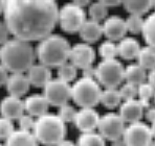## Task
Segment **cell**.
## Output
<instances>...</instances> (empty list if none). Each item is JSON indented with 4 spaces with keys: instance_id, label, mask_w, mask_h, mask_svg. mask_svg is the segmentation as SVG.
Masks as SVG:
<instances>
[{
    "instance_id": "cell-1",
    "label": "cell",
    "mask_w": 155,
    "mask_h": 146,
    "mask_svg": "<svg viewBox=\"0 0 155 146\" xmlns=\"http://www.w3.org/2000/svg\"><path fill=\"white\" fill-rule=\"evenodd\" d=\"M58 4L54 0H8L2 15L10 35L31 43L51 35L58 23Z\"/></svg>"
},
{
    "instance_id": "cell-2",
    "label": "cell",
    "mask_w": 155,
    "mask_h": 146,
    "mask_svg": "<svg viewBox=\"0 0 155 146\" xmlns=\"http://www.w3.org/2000/svg\"><path fill=\"white\" fill-rule=\"evenodd\" d=\"M35 58L36 51L28 42L12 39L0 47V64L11 74L27 72Z\"/></svg>"
},
{
    "instance_id": "cell-3",
    "label": "cell",
    "mask_w": 155,
    "mask_h": 146,
    "mask_svg": "<svg viewBox=\"0 0 155 146\" xmlns=\"http://www.w3.org/2000/svg\"><path fill=\"white\" fill-rule=\"evenodd\" d=\"M70 48L69 42L64 36L51 33L40 41L36 49V58L40 62L39 64L49 69L58 68L69 60Z\"/></svg>"
},
{
    "instance_id": "cell-4",
    "label": "cell",
    "mask_w": 155,
    "mask_h": 146,
    "mask_svg": "<svg viewBox=\"0 0 155 146\" xmlns=\"http://www.w3.org/2000/svg\"><path fill=\"white\" fill-rule=\"evenodd\" d=\"M31 133L38 143L44 146H56L61 141L65 140L67 127L58 115L46 113L36 118L35 126Z\"/></svg>"
},
{
    "instance_id": "cell-5",
    "label": "cell",
    "mask_w": 155,
    "mask_h": 146,
    "mask_svg": "<svg viewBox=\"0 0 155 146\" xmlns=\"http://www.w3.org/2000/svg\"><path fill=\"white\" fill-rule=\"evenodd\" d=\"M102 91L94 78L82 77L71 86V99L81 109L94 108L100 102Z\"/></svg>"
},
{
    "instance_id": "cell-6",
    "label": "cell",
    "mask_w": 155,
    "mask_h": 146,
    "mask_svg": "<svg viewBox=\"0 0 155 146\" xmlns=\"http://www.w3.org/2000/svg\"><path fill=\"white\" fill-rule=\"evenodd\" d=\"M125 68L116 59L103 60L95 67V81L105 89H116L124 81Z\"/></svg>"
},
{
    "instance_id": "cell-7",
    "label": "cell",
    "mask_w": 155,
    "mask_h": 146,
    "mask_svg": "<svg viewBox=\"0 0 155 146\" xmlns=\"http://www.w3.org/2000/svg\"><path fill=\"white\" fill-rule=\"evenodd\" d=\"M86 20L87 19L84 8L77 5L74 1L65 3L62 8H59L58 23L61 29L67 33H79Z\"/></svg>"
},
{
    "instance_id": "cell-8",
    "label": "cell",
    "mask_w": 155,
    "mask_h": 146,
    "mask_svg": "<svg viewBox=\"0 0 155 146\" xmlns=\"http://www.w3.org/2000/svg\"><path fill=\"white\" fill-rule=\"evenodd\" d=\"M42 95L49 106L60 108L71 98V86L59 78H51L43 88Z\"/></svg>"
},
{
    "instance_id": "cell-9",
    "label": "cell",
    "mask_w": 155,
    "mask_h": 146,
    "mask_svg": "<svg viewBox=\"0 0 155 146\" xmlns=\"http://www.w3.org/2000/svg\"><path fill=\"white\" fill-rule=\"evenodd\" d=\"M125 122L116 113H107L104 116L100 117L97 124L99 134L109 141H115L123 137L125 131Z\"/></svg>"
},
{
    "instance_id": "cell-10",
    "label": "cell",
    "mask_w": 155,
    "mask_h": 146,
    "mask_svg": "<svg viewBox=\"0 0 155 146\" xmlns=\"http://www.w3.org/2000/svg\"><path fill=\"white\" fill-rule=\"evenodd\" d=\"M122 138L127 146H148L153 140L150 126L140 121L125 127Z\"/></svg>"
},
{
    "instance_id": "cell-11",
    "label": "cell",
    "mask_w": 155,
    "mask_h": 146,
    "mask_svg": "<svg viewBox=\"0 0 155 146\" xmlns=\"http://www.w3.org/2000/svg\"><path fill=\"white\" fill-rule=\"evenodd\" d=\"M95 60V51L89 44L78 43L70 48L69 61L77 69H84L92 66Z\"/></svg>"
},
{
    "instance_id": "cell-12",
    "label": "cell",
    "mask_w": 155,
    "mask_h": 146,
    "mask_svg": "<svg viewBox=\"0 0 155 146\" xmlns=\"http://www.w3.org/2000/svg\"><path fill=\"white\" fill-rule=\"evenodd\" d=\"M103 35L108 39V41L114 42L120 41L125 38L127 33V27L125 19L120 16H110L104 20L102 24Z\"/></svg>"
},
{
    "instance_id": "cell-13",
    "label": "cell",
    "mask_w": 155,
    "mask_h": 146,
    "mask_svg": "<svg viewBox=\"0 0 155 146\" xmlns=\"http://www.w3.org/2000/svg\"><path fill=\"white\" fill-rule=\"evenodd\" d=\"M100 115L93 108H83L77 112L74 125L82 133H90L97 129Z\"/></svg>"
},
{
    "instance_id": "cell-14",
    "label": "cell",
    "mask_w": 155,
    "mask_h": 146,
    "mask_svg": "<svg viewBox=\"0 0 155 146\" xmlns=\"http://www.w3.org/2000/svg\"><path fill=\"white\" fill-rule=\"evenodd\" d=\"M24 113H25L24 102L21 98L8 95L0 102L1 117H4L13 121V120H18Z\"/></svg>"
},
{
    "instance_id": "cell-15",
    "label": "cell",
    "mask_w": 155,
    "mask_h": 146,
    "mask_svg": "<svg viewBox=\"0 0 155 146\" xmlns=\"http://www.w3.org/2000/svg\"><path fill=\"white\" fill-rule=\"evenodd\" d=\"M5 87L8 92V95L21 98L27 94L29 88H31V84L27 79L26 74H24V73H14V74L8 75Z\"/></svg>"
},
{
    "instance_id": "cell-16",
    "label": "cell",
    "mask_w": 155,
    "mask_h": 146,
    "mask_svg": "<svg viewBox=\"0 0 155 146\" xmlns=\"http://www.w3.org/2000/svg\"><path fill=\"white\" fill-rule=\"evenodd\" d=\"M143 106L138 99H132L124 101L120 106V117L125 123L138 122L143 115Z\"/></svg>"
},
{
    "instance_id": "cell-17",
    "label": "cell",
    "mask_w": 155,
    "mask_h": 146,
    "mask_svg": "<svg viewBox=\"0 0 155 146\" xmlns=\"http://www.w3.org/2000/svg\"><path fill=\"white\" fill-rule=\"evenodd\" d=\"M23 102L25 113L34 118H38L48 113L49 104L42 94L29 95L23 100Z\"/></svg>"
},
{
    "instance_id": "cell-18",
    "label": "cell",
    "mask_w": 155,
    "mask_h": 146,
    "mask_svg": "<svg viewBox=\"0 0 155 146\" xmlns=\"http://www.w3.org/2000/svg\"><path fill=\"white\" fill-rule=\"evenodd\" d=\"M26 76L31 86L35 88H44L51 79V70L41 64H34L26 72Z\"/></svg>"
},
{
    "instance_id": "cell-19",
    "label": "cell",
    "mask_w": 155,
    "mask_h": 146,
    "mask_svg": "<svg viewBox=\"0 0 155 146\" xmlns=\"http://www.w3.org/2000/svg\"><path fill=\"white\" fill-rule=\"evenodd\" d=\"M80 38L86 43V44H90V43H94L101 39L103 36V28H102V24L99 22H95L93 20H86L84 24L79 30Z\"/></svg>"
},
{
    "instance_id": "cell-20",
    "label": "cell",
    "mask_w": 155,
    "mask_h": 146,
    "mask_svg": "<svg viewBox=\"0 0 155 146\" xmlns=\"http://www.w3.org/2000/svg\"><path fill=\"white\" fill-rule=\"evenodd\" d=\"M117 46V56L127 61H131L137 58L140 50V45L138 41L134 38H124L118 42Z\"/></svg>"
},
{
    "instance_id": "cell-21",
    "label": "cell",
    "mask_w": 155,
    "mask_h": 146,
    "mask_svg": "<svg viewBox=\"0 0 155 146\" xmlns=\"http://www.w3.org/2000/svg\"><path fill=\"white\" fill-rule=\"evenodd\" d=\"M39 143L31 132L15 129L5 140L4 146H38Z\"/></svg>"
},
{
    "instance_id": "cell-22",
    "label": "cell",
    "mask_w": 155,
    "mask_h": 146,
    "mask_svg": "<svg viewBox=\"0 0 155 146\" xmlns=\"http://www.w3.org/2000/svg\"><path fill=\"white\" fill-rule=\"evenodd\" d=\"M146 78H147L146 70L138 64H131L125 68L124 81H126V83L138 87L146 83Z\"/></svg>"
},
{
    "instance_id": "cell-23",
    "label": "cell",
    "mask_w": 155,
    "mask_h": 146,
    "mask_svg": "<svg viewBox=\"0 0 155 146\" xmlns=\"http://www.w3.org/2000/svg\"><path fill=\"white\" fill-rule=\"evenodd\" d=\"M122 4L130 15L140 16V17L149 12V10L152 8L151 0H127L123 1Z\"/></svg>"
},
{
    "instance_id": "cell-24",
    "label": "cell",
    "mask_w": 155,
    "mask_h": 146,
    "mask_svg": "<svg viewBox=\"0 0 155 146\" xmlns=\"http://www.w3.org/2000/svg\"><path fill=\"white\" fill-rule=\"evenodd\" d=\"M100 102L107 109H115L120 106L122 98L117 89H105L102 91Z\"/></svg>"
},
{
    "instance_id": "cell-25",
    "label": "cell",
    "mask_w": 155,
    "mask_h": 146,
    "mask_svg": "<svg viewBox=\"0 0 155 146\" xmlns=\"http://www.w3.org/2000/svg\"><path fill=\"white\" fill-rule=\"evenodd\" d=\"M138 65L145 70L155 69V49L150 46L140 48L137 56Z\"/></svg>"
},
{
    "instance_id": "cell-26",
    "label": "cell",
    "mask_w": 155,
    "mask_h": 146,
    "mask_svg": "<svg viewBox=\"0 0 155 146\" xmlns=\"http://www.w3.org/2000/svg\"><path fill=\"white\" fill-rule=\"evenodd\" d=\"M142 33L148 46L155 49V12L148 16L147 19L143 20Z\"/></svg>"
},
{
    "instance_id": "cell-27",
    "label": "cell",
    "mask_w": 155,
    "mask_h": 146,
    "mask_svg": "<svg viewBox=\"0 0 155 146\" xmlns=\"http://www.w3.org/2000/svg\"><path fill=\"white\" fill-rule=\"evenodd\" d=\"M77 146H106V141L99 133H82L78 138Z\"/></svg>"
},
{
    "instance_id": "cell-28",
    "label": "cell",
    "mask_w": 155,
    "mask_h": 146,
    "mask_svg": "<svg viewBox=\"0 0 155 146\" xmlns=\"http://www.w3.org/2000/svg\"><path fill=\"white\" fill-rule=\"evenodd\" d=\"M78 69L72 65L70 62L61 65L60 67L57 68V78L69 84L74 81L77 78Z\"/></svg>"
},
{
    "instance_id": "cell-29",
    "label": "cell",
    "mask_w": 155,
    "mask_h": 146,
    "mask_svg": "<svg viewBox=\"0 0 155 146\" xmlns=\"http://www.w3.org/2000/svg\"><path fill=\"white\" fill-rule=\"evenodd\" d=\"M88 14L90 16V20H93L95 22H101L107 18L108 15V8L102 3V1H95L89 4Z\"/></svg>"
},
{
    "instance_id": "cell-30",
    "label": "cell",
    "mask_w": 155,
    "mask_h": 146,
    "mask_svg": "<svg viewBox=\"0 0 155 146\" xmlns=\"http://www.w3.org/2000/svg\"><path fill=\"white\" fill-rule=\"evenodd\" d=\"M155 93V89L149 83H143L137 87V96L138 100L142 102L143 108L147 109L149 106V101L153 98Z\"/></svg>"
},
{
    "instance_id": "cell-31",
    "label": "cell",
    "mask_w": 155,
    "mask_h": 146,
    "mask_svg": "<svg viewBox=\"0 0 155 146\" xmlns=\"http://www.w3.org/2000/svg\"><path fill=\"white\" fill-rule=\"evenodd\" d=\"M99 54L103 60H113L117 56V46L114 42L104 41L99 47Z\"/></svg>"
},
{
    "instance_id": "cell-32",
    "label": "cell",
    "mask_w": 155,
    "mask_h": 146,
    "mask_svg": "<svg viewBox=\"0 0 155 146\" xmlns=\"http://www.w3.org/2000/svg\"><path fill=\"white\" fill-rule=\"evenodd\" d=\"M126 27L127 31H130L133 35H137V33H142L143 27V19L140 16H134L130 15L126 20Z\"/></svg>"
},
{
    "instance_id": "cell-33",
    "label": "cell",
    "mask_w": 155,
    "mask_h": 146,
    "mask_svg": "<svg viewBox=\"0 0 155 146\" xmlns=\"http://www.w3.org/2000/svg\"><path fill=\"white\" fill-rule=\"evenodd\" d=\"M77 112L78 111L74 108V106L66 103L64 106L59 108L58 114H57V115H58V117L66 124V123H71L74 121Z\"/></svg>"
},
{
    "instance_id": "cell-34",
    "label": "cell",
    "mask_w": 155,
    "mask_h": 146,
    "mask_svg": "<svg viewBox=\"0 0 155 146\" xmlns=\"http://www.w3.org/2000/svg\"><path fill=\"white\" fill-rule=\"evenodd\" d=\"M118 92H120L122 100H124V101L135 99V98L137 97V87L131 85V84L125 83L124 85H122V87L120 88Z\"/></svg>"
},
{
    "instance_id": "cell-35",
    "label": "cell",
    "mask_w": 155,
    "mask_h": 146,
    "mask_svg": "<svg viewBox=\"0 0 155 146\" xmlns=\"http://www.w3.org/2000/svg\"><path fill=\"white\" fill-rule=\"evenodd\" d=\"M14 131H15V126L12 120L0 117V140L5 141L14 133Z\"/></svg>"
},
{
    "instance_id": "cell-36",
    "label": "cell",
    "mask_w": 155,
    "mask_h": 146,
    "mask_svg": "<svg viewBox=\"0 0 155 146\" xmlns=\"http://www.w3.org/2000/svg\"><path fill=\"white\" fill-rule=\"evenodd\" d=\"M17 121H18V125H19V129H21V131H25V132H33L34 126H35L36 118L31 117V116L27 115L26 113H24Z\"/></svg>"
},
{
    "instance_id": "cell-37",
    "label": "cell",
    "mask_w": 155,
    "mask_h": 146,
    "mask_svg": "<svg viewBox=\"0 0 155 146\" xmlns=\"http://www.w3.org/2000/svg\"><path fill=\"white\" fill-rule=\"evenodd\" d=\"M8 36H10V31H8V27L3 22V20H0V46H2L4 43L10 40Z\"/></svg>"
},
{
    "instance_id": "cell-38",
    "label": "cell",
    "mask_w": 155,
    "mask_h": 146,
    "mask_svg": "<svg viewBox=\"0 0 155 146\" xmlns=\"http://www.w3.org/2000/svg\"><path fill=\"white\" fill-rule=\"evenodd\" d=\"M143 114H145L146 119H147L149 122H151V123L155 122V106H149L147 109H146V112Z\"/></svg>"
},
{
    "instance_id": "cell-39",
    "label": "cell",
    "mask_w": 155,
    "mask_h": 146,
    "mask_svg": "<svg viewBox=\"0 0 155 146\" xmlns=\"http://www.w3.org/2000/svg\"><path fill=\"white\" fill-rule=\"evenodd\" d=\"M8 72L3 66L0 64V87L2 86H5L6 81H8Z\"/></svg>"
},
{
    "instance_id": "cell-40",
    "label": "cell",
    "mask_w": 155,
    "mask_h": 146,
    "mask_svg": "<svg viewBox=\"0 0 155 146\" xmlns=\"http://www.w3.org/2000/svg\"><path fill=\"white\" fill-rule=\"evenodd\" d=\"M82 72H83V77H86V78H94L95 76V68L92 66L82 69Z\"/></svg>"
},
{
    "instance_id": "cell-41",
    "label": "cell",
    "mask_w": 155,
    "mask_h": 146,
    "mask_svg": "<svg viewBox=\"0 0 155 146\" xmlns=\"http://www.w3.org/2000/svg\"><path fill=\"white\" fill-rule=\"evenodd\" d=\"M101 1L106 8L117 6V5H120V4H122V2H123V1H118V0H101Z\"/></svg>"
},
{
    "instance_id": "cell-42",
    "label": "cell",
    "mask_w": 155,
    "mask_h": 146,
    "mask_svg": "<svg viewBox=\"0 0 155 146\" xmlns=\"http://www.w3.org/2000/svg\"><path fill=\"white\" fill-rule=\"evenodd\" d=\"M147 77H148V83L155 89V69L150 70V72H149V74L147 75Z\"/></svg>"
},
{
    "instance_id": "cell-43",
    "label": "cell",
    "mask_w": 155,
    "mask_h": 146,
    "mask_svg": "<svg viewBox=\"0 0 155 146\" xmlns=\"http://www.w3.org/2000/svg\"><path fill=\"white\" fill-rule=\"evenodd\" d=\"M74 2L82 8H84L86 5H89L90 4V1H88V0H77V1H74Z\"/></svg>"
},
{
    "instance_id": "cell-44",
    "label": "cell",
    "mask_w": 155,
    "mask_h": 146,
    "mask_svg": "<svg viewBox=\"0 0 155 146\" xmlns=\"http://www.w3.org/2000/svg\"><path fill=\"white\" fill-rule=\"evenodd\" d=\"M56 146H77V145H76V143H74L70 140H63Z\"/></svg>"
},
{
    "instance_id": "cell-45",
    "label": "cell",
    "mask_w": 155,
    "mask_h": 146,
    "mask_svg": "<svg viewBox=\"0 0 155 146\" xmlns=\"http://www.w3.org/2000/svg\"><path fill=\"white\" fill-rule=\"evenodd\" d=\"M111 146H127V145H126V143H125V141L123 140V138H120L115 141H112Z\"/></svg>"
},
{
    "instance_id": "cell-46",
    "label": "cell",
    "mask_w": 155,
    "mask_h": 146,
    "mask_svg": "<svg viewBox=\"0 0 155 146\" xmlns=\"http://www.w3.org/2000/svg\"><path fill=\"white\" fill-rule=\"evenodd\" d=\"M151 129V133H152V137L155 139V122L152 123V126L150 127Z\"/></svg>"
},
{
    "instance_id": "cell-47",
    "label": "cell",
    "mask_w": 155,
    "mask_h": 146,
    "mask_svg": "<svg viewBox=\"0 0 155 146\" xmlns=\"http://www.w3.org/2000/svg\"><path fill=\"white\" fill-rule=\"evenodd\" d=\"M3 8H4V1L0 0V15H2V13H3Z\"/></svg>"
},
{
    "instance_id": "cell-48",
    "label": "cell",
    "mask_w": 155,
    "mask_h": 146,
    "mask_svg": "<svg viewBox=\"0 0 155 146\" xmlns=\"http://www.w3.org/2000/svg\"><path fill=\"white\" fill-rule=\"evenodd\" d=\"M148 146H155V140H152L151 142H150V144Z\"/></svg>"
},
{
    "instance_id": "cell-49",
    "label": "cell",
    "mask_w": 155,
    "mask_h": 146,
    "mask_svg": "<svg viewBox=\"0 0 155 146\" xmlns=\"http://www.w3.org/2000/svg\"><path fill=\"white\" fill-rule=\"evenodd\" d=\"M152 8H155V1H152Z\"/></svg>"
},
{
    "instance_id": "cell-50",
    "label": "cell",
    "mask_w": 155,
    "mask_h": 146,
    "mask_svg": "<svg viewBox=\"0 0 155 146\" xmlns=\"http://www.w3.org/2000/svg\"><path fill=\"white\" fill-rule=\"evenodd\" d=\"M153 99H154V102H155V93H154V96H153Z\"/></svg>"
},
{
    "instance_id": "cell-51",
    "label": "cell",
    "mask_w": 155,
    "mask_h": 146,
    "mask_svg": "<svg viewBox=\"0 0 155 146\" xmlns=\"http://www.w3.org/2000/svg\"><path fill=\"white\" fill-rule=\"evenodd\" d=\"M0 146H4V144H2V143H0Z\"/></svg>"
}]
</instances>
